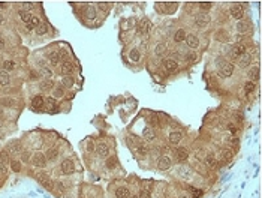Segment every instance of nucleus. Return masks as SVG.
I'll list each match as a JSON object with an SVG mask.
<instances>
[{
    "label": "nucleus",
    "instance_id": "nucleus-1",
    "mask_svg": "<svg viewBox=\"0 0 262 198\" xmlns=\"http://www.w3.org/2000/svg\"><path fill=\"white\" fill-rule=\"evenodd\" d=\"M234 63L231 62H225L222 66H220V71H219V75L222 78H229V77L234 74Z\"/></svg>",
    "mask_w": 262,
    "mask_h": 198
},
{
    "label": "nucleus",
    "instance_id": "nucleus-2",
    "mask_svg": "<svg viewBox=\"0 0 262 198\" xmlns=\"http://www.w3.org/2000/svg\"><path fill=\"white\" fill-rule=\"evenodd\" d=\"M32 164L34 167H39V168H43L47 165V158H45V155L43 153H41V152H36L32 156Z\"/></svg>",
    "mask_w": 262,
    "mask_h": 198
},
{
    "label": "nucleus",
    "instance_id": "nucleus-3",
    "mask_svg": "<svg viewBox=\"0 0 262 198\" xmlns=\"http://www.w3.org/2000/svg\"><path fill=\"white\" fill-rule=\"evenodd\" d=\"M163 68H165L168 72H175V71L178 69V62H177L175 59L168 57V59L163 60Z\"/></svg>",
    "mask_w": 262,
    "mask_h": 198
},
{
    "label": "nucleus",
    "instance_id": "nucleus-4",
    "mask_svg": "<svg viewBox=\"0 0 262 198\" xmlns=\"http://www.w3.org/2000/svg\"><path fill=\"white\" fill-rule=\"evenodd\" d=\"M74 170H75V165H74V161H72V159H65V161L62 162V173H63L65 176L72 174Z\"/></svg>",
    "mask_w": 262,
    "mask_h": 198
},
{
    "label": "nucleus",
    "instance_id": "nucleus-5",
    "mask_svg": "<svg viewBox=\"0 0 262 198\" xmlns=\"http://www.w3.org/2000/svg\"><path fill=\"white\" fill-rule=\"evenodd\" d=\"M231 15H232V18H235V20H241L243 18V15H244V6L243 5H234V6H231Z\"/></svg>",
    "mask_w": 262,
    "mask_h": 198
},
{
    "label": "nucleus",
    "instance_id": "nucleus-6",
    "mask_svg": "<svg viewBox=\"0 0 262 198\" xmlns=\"http://www.w3.org/2000/svg\"><path fill=\"white\" fill-rule=\"evenodd\" d=\"M172 167V159L169 156H162L159 159V162H157V168L162 170V171H166Z\"/></svg>",
    "mask_w": 262,
    "mask_h": 198
},
{
    "label": "nucleus",
    "instance_id": "nucleus-7",
    "mask_svg": "<svg viewBox=\"0 0 262 198\" xmlns=\"http://www.w3.org/2000/svg\"><path fill=\"white\" fill-rule=\"evenodd\" d=\"M208 23H210V17H208L207 14H199V15H196L195 24L198 26V27H205V26H208Z\"/></svg>",
    "mask_w": 262,
    "mask_h": 198
},
{
    "label": "nucleus",
    "instance_id": "nucleus-8",
    "mask_svg": "<svg viewBox=\"0 0 262 198\" xmlns=\"http://www.w3.org/2000/svg\"><path fill=\"white\" fill-rule=\"evenodd\" d=\"M184 42H186V45L189 48H198L199 47V39H198L196 35H187Z\"/></svg>",
    "mask_w": 262,
    "mask_h": 198
},
{
    "label": "nucleus",
    "instance_id": "nucleus-9",
    "mask_svg": "<svg viewBox=\"0 0 262 198\" xmlns=\"http://www.w3.org/2000/svg\"><path fill=\"white\" fill-rule=\"evenodd\" d=\"M96 153H98L100 158H107L108 155H109V149H108V146L105 144V143H99L98 146H96Z\"/></svg>",
    "mask_w": 262,
    "mask_h": 198
},
{
    "label": "nucleus",
    "instance_id": "nucleus-10",
    "mask_svg": "<svg viewBox=\"0 0 262 198\" xmlns=\"http://www.w3.org/2000/svg\"><path fill=\"white\" fill-rule=\"evenodd\" d=\"M175 158H177L178 162H184V161L189 158V152H187V149H184V147L177 149V152H175Z\"/></svg>",
    "mask_w": 262,
    "mask_h": 198
},
{
    "label": "nucleus",
    "instance_id": "nucleus-11",
    "mask_svg": "<svg viewBox=\"0 0 262 198\" xmlns=\"http://www.w3.org/2000/svg\"><path fill=\"white\" fill-rule=\"evenodd\" d=\"M168 140H169V143H171V144H178V143L183 140V134H181V132H178V131H174V132H171V134H169Z\"/></svg>",
    "mask_w": 262,
    "mask_h": 198
},
{
    "label": "nucleus",
    "instance_id": "nucleus-12",
    "mask_svg": "<svg viewBox=\"0 0 262 198\" xmlns=\"http://www.w3.org/2000/svg\"><path fill=\"white\" fill-rule=\"evenodd\" d=\"M244 53H246V47H244L243 44H237V45L232 48V56L237 57V59H240Z\"/></svg>",
    "mask_w": 262,
    "mask_h": 198
},
{
    "label": "nucleus",
    "instance_id": "nucleus-13",
    "mask_svg": "<svg viewBox=\"0 0 262 198\" xmlns=\"http://www.w3.org/2000/svg\"><path fill=\"white\" fill-rule=\"evenodd\" d=\"M148 30H150V23H148L147 20H141L138 23V32L141 33V35L148 33Z\"/></svg>",
    "mask_w": 262,
    "mask_h": 198
},
{
    "label": "nucleus",
    "instance_id": "nucleus-14",
    "mask_svg": "<svg viewBox=\"0 0 262 198\" xmlns=\"http://www.w3.org/2000/svg\"><path fill=\"white\" fill-rule=\"evenodd\" d=\"M186 36H187L186 30H184V29H178V30L175 32V35H174V42H177V44H180V42H184Z\"/></svg>",
    "mask_w": 262,
    "mask_h": 198
},
{
    "label": "nucleus",
    "instance_id": "nucleus-15",
    "mask_svg": "<svg viewBox=\"0 0 262 198\" xmlns=\"http://www.w3.org/2000/svg\"><path fill=\"white\" fill-rule=\"evenodd\" d=\"M250 29H252V26H250V23H247V21L240 20L238 24H237V30H238L240 33H247Z\"/></svg>",
    "mask_w": 262,
    "mask_h": 198
},
{
    "label": "nucleus",
    "instance_id": "nucleus-16",
    "mask_svg": "<svg viewBox=\"0 0 262 198\" xmlns=\"http://www.w3.org/2000/svg\"><path fill=\"white\" fill-rule=\"evenodd\" d=\"M116 198H130V192L129 189L124 186H120L116 191Z\"/></svg>",
    "mask_w": 262,
    "mask_h": 198
},
{
    "label": "nucleus",
    "instance_id": "nucleus-17",
    "mask_svg": "<svg viewBox=\"0 0 262 198\" xmlns=\"http://www.w3.org/2000/svg\"><path fill=\"white\" fill-rule=\"evenodd\" d=\"M142 138H145L147 141H153L156 138V132L153 131L151 128H145L142 131Z\"/></svg>",
    "mask_w": 262,
    "mask_h": 198
},
{
    "label": "nucleus",
    "instance_id": "nucleus-18",
    "mask_svg": "<svg viewBox=\"0 0 262 198\" xmlns=\"http://www.w3.org/2000/svg\"><path fill=\"white\" fill-rule=\"evenodd\" d=\"M60 71H62V74H65V75L71 74V72L74 71V63H72V62H63L62 68H60Z\"/></svg>",
    "mask_w": 262,
    "mask_h": 198
},
{
    "label": "nucleus",
    "instance_id": "nucleus-19",
    "mask_svg": "<svg viewBox=\"0 0 262 198\" xmlns=\"http://www.w3.org/2000/svg\"><path fill=\"white\" fill-rule=\"evenodd\" d=\"M48 60L51 65H58L60 62V53H57V51H51V53L48 54Z\"/></svg>",
    "mask_w": 262,
    "mask_h": 198
},
{
    "label": "nucleus",
    "instance_id": "nucleus-20",
    "mask_svg": "<svg viewBox=\"0 0 262 198\" xmlns=\"http://www.w3.org/2000/svg\"><path fill=\"white\" fill-rule=\"evenodd\" d=\"M52 89H54V83H52V80H43L41 83V90L48 92V90H52Z\"/></svg>",
    "mask_w": 262,
    "mask_h": 198
},
{
    "label": "nucleus",
    "instance_id": "nucleus-21",
    "mask_svg": "<svg viewBox=\"0 0 262 198\" xmlns=\"http://www.w3.org/2000/svg\"><path fill=\"white\" fill-rule=\"evenodd\" d=\"M32 104H33V108H41L43 104H45V99H43L41 95H38V96H34L32 99Z\"/></svg>",
    "mask_w": 262,
    "mask_h": 198
},
{
    "label": "nucleus",
    "instance_id": "nucleus-22",
    "mask_svg": "<svg viewBox=\"0 0 262 198\" xmlns=\"http://www.w3.org/2000/svg\"><path fill=\"white\" fill-rule=\"evenodd\" d=\"M252 62V54H247V53H244L241 57H240V65L243 66V68H246L249 63Z\"/></svg>",
    "mask_w": 262,
    "mask_h": 198
},
{
    "label": "nucleus",
    "instance_id": "nucleus-23",
    "mask_svg": "<svg viewBox=\"0 0 262 198\" xmlns=\"http://www.w3.org/2000/svg\"><path fill=\"white\" fill-rule=\"evenodd\" d=\"M11 78L8 72H0V86H9Z\"/></svg>",
    "mask_w": 262,
    "mask_h": 198
},
{
    "label": "nucleus",
    "instance_id": "nucleus-24",
    "mask_svg": "<svg viewBox=\"0 0 262 198\" xmlns=\"http://www.w3.org/2000/svg\"><path fill=\"white\" fill-rule=\"evenodd\" d=\"M57 156H58V150L57 149H50L47 152V155H45L47 161H54V159H57Z\"/></svg>",
    "mask_w": 262,
    "mask_h": 198
},
{
    "label": "nucleus",
    "instance_id": "nucleus-25",
    "mask_svg": "<svg viewBox=\"0 0 262 198\" xmlns=\"http://www.w3.org/2000/svg\"><path fill=\"white\" fill-rule=\"evenodd\" d=\"M18 17H20V20H21L23 23H25V24H29L30 20H32V15H30L29 12H25V11H20V12H18Z\"/></svg>",
    "mask_w": 262,
    "mask_h": 198
},
{
    "label": "nucleus",
    "instance_id": "nucleus-26",
    "mask_svg": "<svg viewBox=\"0 0 262 198\" xmlns=\"http://www.w3.org/2000/svg\"><path fill=\"white\" fill-rule=\"evenodd\" d=\"M129 59L132 60V62H139L141 60V54H139V51L138 50H130V53H129Z\"/></svg>",
    "mask_w": 262,
    "mask_h": 198
},
{
    "label": "nucleus",
    "instance_id": "nucleus-27",
    "mask_svg": "<svg viewBox=\"0 0 262 198\" xmlns=\"http://www.w3.org/2000/svg\"><path fill=\"white\" fill-rule=\"evenodd\" d=\"M47 32H48V24L47 23H42V24H39L36 27V35H39V36L45 35Z\"/></svg>",
    "mask_w": 262,
    "mask_h": 198
},
{
    "label": "nucleus",
    "instance_id": "nucleus-28",
    "mask_svg": "<svg viewBox=\"0 0 262 198\" xmlns=\"http://www.w3.org/2000/svg\"><path fill=\"white\" fill-rule=\"evenodd\" d=\"M41 75H42V77H43V78H45V80H51V77H52V71L50 69V68H47V66H42Z\"/></svg>",
    "mask_w": 262,
    "mask_h": 198
},
{
    "label": "nucleus",
    "instance_id": "nucleus-29",
    "mask_svg": "<svg viewBox=\"0 0 262 198\" xmlns=\"http://www.w3.org/2000/svg\"><path fill=\"white\" fill-rule=\"evenodd\" d=\"M105 165H107L108 170H114V168L117 167V158H114V156H112V158H108Z\"/></svg>",
    "mask_w": 262,
    "mask_h": 198
},
{
    "label": "nucleus",
    "instance_id": "nucleus-30",
    "mask_svg": "<svg viewBox=\"0 0 262 198\" xmlns=\"http://www.w3.org/2000/svg\"><path fill=\"white\" fill-rule=\"evenodd\" d=\"M249 77L252 80H258L259 78V68L258 66H253L252 69H250V72H249Z\"/></svg>",
    "mask_w": 262,
    "mask_h": 198
},
{
    "label": "nucleus",
    "instance_id": "nucleus-31",
    "mask_svg": "<svg viewBox=\"0 0 262 198\" xmlns=\"http://www.w3.org/2000/svg\"><path fill=\"white\" fill-rule=\"evenodd\" d=\"M253 90H255V83H253V81H247L246 86H244V93H246V95H250Z\"/></svg>",
    "mask_w": 262,
    "mask_h": 198
},
{
    "label": "nucleus",
    "instance_id": "nucleus-32",
    "mask_svg": "<svg viewBox=\"0 0 262 198\" xmlns=\"http://www.w3.org/2000/svg\"><path fill=\"white\" fill-rule=\"evenodd\" d=\"M165 51H166V44H163V42H160L159 45L156 47V50H154V53L157 54V56H162Z\"/></svg>",
    "mask_w": 262,
    "mask_h": 198
},
{
    "label": "nucleus",
    "instance_id": "nucleus-33",
    "mask_svg": "<svg viewBox=\"0 0 262 198\" xmlns=\"http://www.w3.org/2000/svg\"><path fill=\"white\" fill-rule=\"evenodd\" d=\"M3 68H5V71H14L15 69V62H12V60H6V62L3 63Z\"/></svg>",
    "mask_w": 262,
    "mask_h": 198
},
{
    "label": "nucleus",
    "instance_id": "nucleus-34",
    "mask_svg": "<svg viewBox=\"0 0 262 198\" xmlns=\"http://www.w3.org/2000/svg\"><path fill=\"white\" fill-rule=\"evenodd\" d=\"M11 167H12V171H15V173H20V171H21V162H20V161H12V162H11Z\"/></svg>",
    "mask_w": 262,
    "mask_h": 198
},
{
    "label": "nucleus",
    "instance_id": "nucleus-35",
    "mask_svg": "<svg viewBox=\"0 0 262 198\" xmlns=\"http://www.w3.org/2000/svg\"><path fill=\"white\" fill-rule=\"evenodd\" d=\"M63 86H65V87H72V86H74V78H72V77L66 75L63 78Z\"/></svg>",
    "mask_w": 262,
    "mask_h": 198
},
{
    "label": "nucleus",
    "instance_id": "nucleus-36",
    "mask_svg": "<svg viewBox=\"0 0 262 198\" xmlns=\"http://www.w3.org/2000/svg\"><path fill=\"white\" fill-rule=\"evenodd\" d=\"M52 95H54V98H62L65 95V90L63 87H60V86H57V87L54 89V92H52Z\"/></svg>",
    "mask_w": 262,
    "mask_h": 198
},
{
    "label": "nucleus",
    "instance_id": "nucleus-37",
    "mask_svg": "<svg viewBox=\"0 0 262 198\" xmlns=\"http://www.w3.org/2000/svg\"><path fill=\"white\" fill-rule=\"evenodd\" d=\"M47 107H48V110H54V108L57 107L56 99H54V98H48V99H47Z\"/></svg>",
    "mask_w": 262,
    "mask_h": 198
},
{
    "label": "nucleus",
    "instance_id": "nucleus-38",
    "mask_svg": "<svg viewBox=\"0 0 262 198\" xmlns=\"http://www.w3.org/2000/svg\"><path fill=\"white\" fill-rule=\"evenodd\" d=\"M32 27H38V26L41 24V20H39V17H32V20H30V23H29Z\"/></svg>",
    "mask_w": 262,
    "mask_h": 198
},
{
    "label": "nucleus",
    "instance_id": "nucleus-39",
    "mask_svg": "<svg viewBox=\"0 0 262 198\" xmlns=\"http://www.w3.org/2000/svg\"><path fill=\"white\" fill-rule=\"evenodd\" d=\"M205 162H207V165L208 167H216V159L213 158V156H207V159H205Z\"/></svg>",
    "mask_w": 262,
    "mask_h": 198
},
{
    "label": "nucleus",
    "instance_id": "nucleus-40",
    "mask_svg": "<svg viewBox=\"0 0 262 198\" xmlns=\"http://www.w3.org/2000/svg\"><path fill=\"white\" fill-rule=\"evenodd\" d=\"M186 59L189 60V62H196V60H198V56H196L195 53H189V54L186 56Z\"/></svg>",
    "mask_w": 262,
    "mask_h": 198
},
{
    "label": "nucleus",
    "instance_id": "nucleus-41",
    "mask_svg": "<svg viewBox=\"0 0 262 198\" xmlns=\"http://www.w3.org/2000/svg\"><path fill=\"white\" fill-rule=\"evenodd\" d=\"M199 8H201V9H202V11H208L210 8H211V3H210V2H205V3H199Z\"/></svg>",
    "mask_w": 262,
    "mask_h": 198
},
{
    "label": "nucleus",
    "instance_id": "nucleus-42",
    "mask_svg": "<svg viewBox=\"0 0 262 198\" xmlns=\"http://www.w3.org/2000/svg\"><path fill=\"white\" fill-rule=\"evenodd\" d=\"M11 147V152H20V143L17 141V143H14V144H11L9 146Z\"/></svg>",
    "mask_w": 262,
    "mask_h": 198
},
{
    "label": "nucleus",
    "instance_id": "nucleus-43",
    "mask_svg": "<svg viewBox=\"0 0 262 198\" xmlns=\"http://www.w3.org/2000/svg\"><path fill=\"white\" fill-rule=\"evenodd\" d=\"M87 17L91 20V18H94V8L93 6H90L89 9H87Z\"/></svg>",
    "mask_w": 262,
    "mask_h": 198
},
{
    "label": "nucleus",
    "instance_id": "nucleus-44",
    "mask_svg": "<svg viewBox=\"0 0 262 198\" xmlns=\"http://www.w3.org/2000/svg\"><path fill=\"white\" fill-rule=\"evenodd\" d=\"M32 8H34L33 3H23V11L29 12V9H32Z\"/></svg>",
    "mask_w": 262,
    "mask_h": 198
},
{
    "label": "nucleus",
    "instance_id": "nucleus-45",
    "mask_svg": "<svg viewBox=\"0 0 262 198\" xmlns=\"http://www.w3.org/2000/svg\"><path fill=\"white\" fill-rule=\"evenodd\" d=\"M8 173V168L3 162H0V174H6Z\"/></svg>",
    "mask_w": 262,
    "mask_h": 198
},
{
    "label": "nucleus",
    "instance_id": "nucleus-46",
    "mask_svg": "<svg viewBox=\"0 0 262 198\" xmlns=\"http://www.w3.org/2000/svg\"><path fill=\"white\" fill-rule=\"evenodd\" d=\"M138 198H150V194H148V191H141Z\"/></svg>",
    "mask_w": 262,
    "mask_h": 198
},
{
    "label": "nucleus",
    "instance_id": "nucleus-47",
    "mask_svg": "<svg viewBox=\"0 0 262 198\" xmlns=\"http://www.w3.org/2000/svg\"><path fill=\"white\" fill-rule=\"evenodd\" d=\"M189 191H190L192 194H195L196 197H199L201 194H202V191H199V189H195V188H190V189H189Z\"/></svg>",
    "mask_w": 262,
    "mask_h": 198
},
{
    "label": "nucleus",
    "instance_id": "nucleus-48",
    "mask_svg": "<svg viewBox=\"0 0 262 198\" xmlns=\"http://www.w3.org/2000/svg\"><path fill=\"white\" fill-rule=\"evenodd\" d=\"M3 105H12L14 104V99H3Z\"/></svg>",
    "mask_w": 262,
    "mask_h": 198
},
{
    "label": "nucleus",
    "instance_id": "nucleus-49",
    "mask_svg": "<svg viewBox=\"0 0 262 198\" xmlns=\"http://www.w3.org/2000/svg\"><path fill=\"white\" fill-rule=\"evenodd\" d=\"M138 150L141 155H147V147H138Z\"/></svg>",
    "mask_w": 262,
    "mask_h": 198
},
{
    "label": "nucleus",
    "instance_id": "nucleus-50",
    "mask_svg": "<svg viewBox=\"0 0 262 198\" xmlns=\"http://www.w3.org/2000/svg\"><path fill=\"white\" fill-rule=\"evenodd\" d=\"M99 6H100V9H103V11H105V9H107V6H108V5H107V3H99Z\"/></svg>",
    "mask_w": 262,
    "mask_h": 198
},
{
    "label": "nucleus",
    "instance_id": "nucleus-51",
    "mask_svg": "<svg viewBox=\"0 0 262 198\" xmlns=\"http://www.w3.org/2000/svg\"><path fill=\"white\" fill-rule=\"evenodd\" d=\"M29 159V155L27 153H23V161H27Z\"/></svg>",
    "mask_w": 262,
    "mask_h": 198
},
{
    "label": "nucleus",
    "instance_id": "nucleus-52",
    "mask_svg": "<svg viewBox=\"0 0 262 198\" xmlns=\"http://www.w3.org/2000/svg\"><path fill=\"white\" fill-rule=\"evenodd\" d=\"M3 23H5V17L0 14V24H3Z\"/></svg>",
    "mask_w": 262,
    "mask_h": 198
},
{
    "label": "nucleus",
    "instance_id": "nucleus-53",
    "mask_svg": "<svg viewBox=\"0 0 262 198\" xmlns=\"http://www.w3.org/2000/svg\"><path fill=\"white\" fill-rule=\"evenodd\" d=\"M5 47V42H3V39H0V48H3Z\"/></svg>",
    "mask_w": 262,
    "mask_h": 198
},
{
    "label": "nucleus",
    "instance_id": "nucleus-54",
    "mask_svg": "<svg viewBox=\"0 0 262 198\" xmlns=\"http://www.w3.org/2000/svg\"><path fill=\"white\" fill-rule=\"evenodd\" d=\"M2 114H3V108H2V107H0V116H2Z\"/></svg>",
    "mask_w": 262,
    "mask_h": 198
},
{
    "label": "nucleus",
    "instance_id": "nucleus-55",
    "mask_svg": "<svg viewBox=\"0 0 262 198\" xmlns=\"http://www.w3.org/2000/svg\"><path fill=\"white\" fill-rule=\"evenodd\" d=\"M0 8H5V3H0Z\"/></svg>",
    "mask_w": 262,
    "mask_h": 198
},
{
    "label": "nucleus",
    "instance_id": "nucleus-56",
    "mask_svg": "<svg viewBox=\"0 0 262 198\" xmlns=\"http://www.w3.org/2000/svg\"><path fill=\"white\" fill-rule=\"evenodd\" d=\"M65 198H71V197H65Z\"/></svg>",
    "mask_w": 262,
    "mask_h": 198
},
{
    "label": "nucleus",
    "instance_id": "nucleus-57",
    "mask_svg": "<svg viewBox=\"0 0 262 198\" xmlns=\"http://www.w3.org/2000/svg\"><path fill=\"white\" fill-rule=\"evenodd\" d=\"M132 198H138V197H132Z\"/></svg>",
    "mask_w": 262,
    "mask_h": 198
},
{
    "label": "nucleus",
    "instance_id": "nucleus-58",
    "mask_svg": "<svg viewBox=\"0 0 262 198\" xmlns=\"http://www.w3.org/2000/svg\"><path fill=\"white\" fill-rule=\"evenodd\" d=\"M0 126H2V123H0Z\"/></svg>",
    "mask_w": 262,
    "mask_h": 198
}]
</instances>
